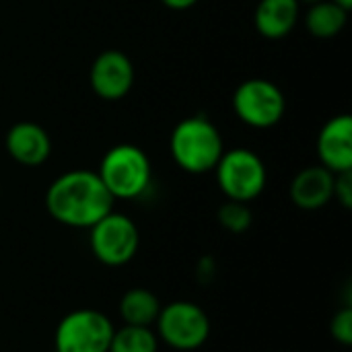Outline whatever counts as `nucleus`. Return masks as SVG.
<instances>
[{
    "mask_svg": "<svg viewBox=\"0 0 352 352\" xmlns=\"http://www.w3.org/2000/svg\"><path fill=\"white\" fill-rule=\"evenodd\" d=\"M113 198L97 171L72 169L58 175L45 192L47 214L72 229H91L113 210Z\"/></svg>",
    "mask_w": 352,
    "mask_h": 352,
    "instance_id": "f257e3e1",
    "label": "nucleus"
},
{
    "mask_svg": "<svg viewBox=\"0 0 352 352\" xmlns=\"http://www.w3.org/2000/svg\"><path fill=\"white\" fill-rule=\"evenodd\" d=\"M169 151L182 171L200 175L217 167L225 153V142L219 128L206 116H190L173 128Z\"/></svg>",
    "mask_w": 352,
    "mask_h": 352,
    "instance_id": "f03ea898",
    "label": "nucleus"
},
{
    "mask_svg": "<svg viewBox=\"0 0 352 352\" xmlns=\"http://www.w3.org/2000/svg\"><path fill=\"white\" fill-rule=\"evenodd\" d=\"M97 175L113 200H134L151 188L153 165L140 146L122 142L103 155Z\"/></svg>",
    "mask_w": 352,
    "mask_h": 352,
    "instance_id": "7ed1b4c3",
    "label": "nucleus"
},
{
    "mask_svg": "<svg viewBox=\"0 0 352 352\" xmlns=\"http://www.w3.org/2000/svg\"><path fill=\"white\" fill-rule=\"evenodd\" d=\"M217 175L219 190L227 200L237 202H254L262 196L268 184V171L260 155L250 148H231L225 151L212 169Z\"/></svg>",
    "mask_w": 352,
    "mask_h": 352,
    "instance_id": "20e7f679",
    "label": "nucleus"
},
{
    "mask_svg": "<svg viewBox=\"0 0 352 352\" xmlns=\"http://www.w3.org/2000/svg\"><path fill=\"white\" fill-rule=\"evenodd\" d=\"M159 342L179 352L198 351L210 336V318L194 301H173L161 305L155 322Z\"/></svg>",
    "mask_w": 352,
    "mask_h": 352,
    "instance_id": "39448f33",
    "label": "nucleus"
},
{
    "mask_svg": "<svg viewBox=\"0 0 352 352\" xmlns=\"http://www.w3.org/2000/svg\"><path fill=\"white\" fill-rule=\"evenodd\" d=\"M89 245L97 262L118 268L134 260L140 248L136 223L122 212H109L89 229Z\"/></svg>",
    "mask_w": 352,
    "mask_h": 352,
    "instance_id": "423d86ee",
    "label": "nucleus"
},
{
    "mask_svg": "<svg viewBox=\"0 0 352 352\" xmlns=\"http://www.w3.org/2000/svg\"><path fill=\"white\" fill-rule=\"evenodd\" d=\"M233 111L250 128L266 130L276 126L287 111L283 89L268 78H248L233 93Z\"/></svg>",
    "mask_w": 352,
    "mask_h": 352,
    "instance_id": "0eeeda50",
    "label": "nucleus"
},
{
    "mask_svg": "<svg viewBox=\"0 0 352 352\" xmlns=\"http://www.w3.org/2000/svg\"><path fill=\"white\" fill-rule=\"evenodd\" d=\"M113 322L97 309H74L66 314L54 332L56 352H107Z\"/></svg>",
    "mask_w": 352,
    "mask_h": 352,
    "instance_id": "6e6552de",
    "label": "nucleus"
},
{
    "mask_svg": "<svg viewBox=\"0 0 352 352\" xmlns=\"http://www.w3.org/2000/svg\"><path fill=\"white\" fill-rule=\"evenodd\" d=\"M134 64L120 50H103L89 68V85L103 101L124 99L134 85Z\"/></svg>",
    "mask_w": 352,
    "mask_h": 352,
    "instance_id": "1a4fd4ad",
    "label": "nucleus"
},
{
    "mask_svg": "<svg viewBox=\"0 0 352 352\" xmlns=\"http://www.w3.org/2000/svg\"><path fill=\"white\" fill-rule=\"evenodd\" d=\"M320 165L332 173L352 171V118L340 113L330 118L318 134Z\"/></svg>",
    "mask_w": 352,
    "mask_h": 352,
    "instance_id": "9d476101",
    "label": "nucleus"
},
{
    "mask_svg": "<svg viewBox=\"0 0 352 352\" xmlns=\"http://www.w3.org/2000/svg\"><path fill=\"white\" fill-rule=\"evenodd\" d=\"M6 153L23 167H39L52 155V138L43 126L35 122H16L4 138Z\"/></svg>",
    "mask_w": 352,
    "mask_h": 352,
    "instance_id": "9b49d317",
    "label": "nucleus"
},
{
    "mask_svg": "<svg viewBox=\"0 0 352 352\" xmlns=\"http://www.w3.org/2000/svg\"><path fill=\"white\" fill-rule=\"evenodd\" d=\"M336 173L322 165L301 169L291 182V200L301 210H320L334 200Z\"/></svg>",
    "mask_w": 352,
    "mask_h": 352,
    "instance_id": "f8f14e48",
    "label": "nucleus"
},
{
    "mask_svg": "<svg viewBox=\"0 0 352 352\" xmlns=\"http://www.w3.org/2000/svg\"><path fill=\"white\" fill-rule=\"evenodd\" d=\"M301 16L297 0H260L254 10V27L266 39H285Z\"/></svg>",
    "mask_w": 352,
    "mask_h": 352,
    "instance_id": "ddd939ff",
    "label": "nucleus"
},
{
    "mask_svg": "<svg viewBox=\"0 0 352 352\" xmlns=\"http://www.w3.org/2000/svg\"><path fill=\"white\" fill-rule=\"evenodd\" d=\"M118 311L126 326L153 328L161 311V301L153 291L136 287L122 295Z\"/></svg>",
    "mask_w": 352,
    "mask_h": 352,
    "instance_id": "4468645a",
    "label": "nucleus"
},
{
    "mask_svg": "<svg viewBox=\"0 0 352 352\" xmlns=\"http://www.w3.org/2000/svg\"><path fill=\"white\" fill-rule=\"evenodd\" d=\"M346 23H349V10L332 0H322V2L307 6L305 27L311 37L332 39L342 33Z\"/></svg>",
    "mask_w": 352,
    "mask_h": 352,
    "instance_id": "2eb2a0df",
    "label": "nucleus"
},
{
    "mask_svg": "<svg viewBox=\"0 0 352 352\" xmlns=\"http://www.w3.org/2000/svg\"><path fill=\"white\" fill-rule=\"evenodd\" d=\"M107 352H159V338L153 328L124 324L120 330H113Z\"/></svg>",
    "mask_w": 352,
    "mask_h": 352,
    "instance_id": "dca6fc26",
    "label": "nucleus"
},
{
    "mask_svg": "<svg viewBox=\"0 0 352 352\" xmlns=\"http://www.w3.org/2000/svg\"><path fill=\"white\" fill-rule=\"evenodd\" d=\"M217 221L219 225L229 231V233H245L252 223H254V212L248 202H237V200H225L219 210H217Z\"/></svg>",
    "mask_w": 352,
    "mask_h": 352,
    "instance_id": "f3484780",
    "label": "nucleus"
},
{
    "mask_svg": "<svg viewBox=\"0 0 352 352\" xmlns=\"http://www.w3.org/2000/svg\"><path fill=\"white\" fill-rule=\"evenodd\" d=\"M330 336L342 346H351L352 344V309L349 305H344L342 309H338L332 316V320H330Z\"/></svg>",
    "mask_w": 352,
    "mask_h": 352,
    "instance_id": "a211bd4d",
    "label": "nucleus"
},
{
    "mask_svg": "<svg viewBox=\"0 0 352 352\" xmlns=\"http://www.w3.org/2000/svg\"><path fill=\"white\" fill-rule=\"evenodd\" d=\"M334 198L336 202L351 210L352 208V171H344V173H336L334 179Z\"/></svg>",
    "mask_w": 352,
    "mask_h": 352,
    "instance_id": "6ab92c4d",
    "label": "nucleus"
},
{
    "mask_svg": "<svg viewBox=\"0 0 352 352\" xmlns=\"http://www.w3.org/2000/svg\"><path fill=\"white\" fill-rule=\"evenodd\" d=\"M212 274H214V260L210 256H204L198 264V276L202 283H206L208 276H212Z\"/></svg>",
    "mask_w": 352,
    "mask_h": 352,
    "instance_id": "aec40b11",
    "label": "nucleus"
},
{
    "mask_svg": "<svg viewBox=\"0 0 352 352\" xmlns=\"http://www.w3.org/2000/svg\"><path fill=\"white\" fill-rule=\"evenodd\" d=\"M161 2L171 10H188L194 4H198V0H161Z\"/></svg>",
    "mask_w": 352,
    "mask_h": 352,
    "instance_id": "412c9836",
    "label": "nucleus"
},
{
    "mask_svg": "<svg viewBox=\"0 0 352 352\" xmlns=\"http://www.w3.org/2000/svg\"><path fill=\"white\" fill-rule=\"evenodd\" d=\"M332 2L340 4V6H342V8H346V10H351L352 8V0H332Z\"/></svg>",
    "mask_w": 352,
    "mask_h": 352,
    "instance_id": "4be33fe9",
    "label": "nucleus"
},
{
    "mask_svg": "<svg viewBox=\"0 0 352 352\" xmlns=\"http://www.w3.org/2000/svg\"><path fill=\"white\" fill-rule=\"evenodd\" d=\"M301 6H311V4H316V2H322V0H297Z\"/></svg>",
    "mask_w": 352,
    "mask_h": 352,
    "instance_id": "5701e85b",
    "label": "nucleus"
}]
</instances>
